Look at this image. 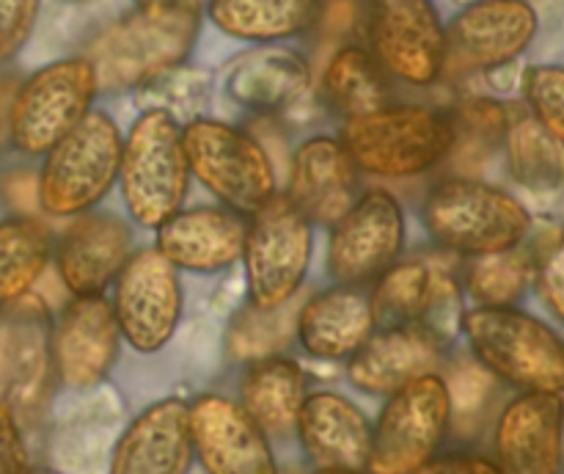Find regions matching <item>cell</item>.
Returning a JSON list of instances; mask_svg holds the SVG:
<instances>
[{
    "instance_id": "obj_1",
    "label": "cell",
    "mask_w": 564,
    "mask_h": 474,
    "mask_svg": "<svg viewBox=\"0 0 564 474\" xmlns=\"http://www.w3.org/2000/svg\"><path fill=\"white\" fill-rule=\"evenodd\" d=\"M202 17L191 0L138 6L105 28L88 50L99 88H141L182 66L193 53Z\"/></svg>"
},
{
    "instance_id": "obj_2",
    "label": "cell",
    "mask_w": 564,
    "mask_h": 474,
    "mask_svg": "<svg viewBox=\"0 0 564 474\" xmlns=\"http://www.w3.org/2000/svg\"><path fill=\"white\" fill-rule=\"evenodd\" d=\"M422 215L430 237L457 257L510 251L527 243L534 226L521 198L463 174L430 187Z\"/></svg>"
},
{
    "instance_id": "obj_3",
    "label": "cell",
    "mask_w": 564,
    "mask_h": 474,
    "mask_svg": "<svg viewBox=\"0 0 564 474\" xmlns=\"http://www.w3.org/2000/svg\"><path fill=\"white\" fill-rule=\"evenodd\" d=\"M460 331L471 356L496 380L564 395V342L540 317L518 306H474L463 312Z\"/></svg>"
},
{
    "instance_id": "obj_4",
    "label": "cell",
    "mask_w": 564,
    "mask_h": 474,
    "mask_svg": "<svg viewBox=\"0 0 564 474\" xmlns=\"http://www.w3.org/2000/svg\"><path fill=\"white\" fill-rule=\"evenodd\" d=\"M121 196L127 213L143 229H158L187 196V165L182 125L165 108H147L121 143Z\"/></svg>"
},
{
    "instance_id": "obj_5",
    "label": "cell",
    "mask_w": 564,
    "mask_h": 474,
    "mask_svg": "<svg viewBox=\"0 0 564 474\" xmlns=\"http://www.w3.org/2000/svg\"><path fill=\"white\" fill-rule=\"evenodd\" d=\"M449 114L424 105H383L352 116L341 127V143L361 171L389 180L424 174L452 152Z\"/></svg>"
},
{
    "instance_id": "obj_6",
    "label": "cell",
    "mask_w": 564,
    "mask_h": 474,
    "mask_svg": "<svg viewBox=\"0 0 564 474\" xmlns=\"http://www.w3.org/2000/svg\"><path fill=\"white\" fill-rule=\"evenodd\" d=\"M119 127L105 110H88L58 143L44 152L39 207L53 218H75L97 207L119 180Z\"/></svg>"
},
{
    "instance_id": "obj_7",
    "label": "cell",
    "mask_w": 564,
    "mask_h": 474,
    "mask_svg": "<svg viewBox=\"0 0 564 474\" xmlns=\"http://www.w3.org/2000/svg\"><path fill=\"white\" fill-rule=\"evenodd\" d=\"M182 141L191 174L231 213L251 218L279 193L273 158L251 132L196 116L182 125Z\"/></svg>"
},
{
    "instance_id": "obj_8",
    "label": "cell",
    "mask_w": 564,
    "mask_h": 474,
    "mask_svg": "<svg viewBox=\"0 0 564 474\" xmlns=\"http://www.w3.org/2000/svg\"><path fill=\"white\" fill-rule=\"evenodd\" d=\"M312 226L286 193H275L248 218L240 259L253 306L279 309L297 295L312 259Z\"/></svg>"
},
{
    "instance_id": "obj_9",
    "label": "cell",
    "mask_w": 564,
    "mask_h": 474,
    "mask_svg": "<svg viewBox=\"0 0 564 474\" xmlns=\"http://www.w3.org/2000/svg\"><path fill=\"white\" fill-rule=\"evenodd\" d=\"M97 91L99 80L88 55L42 66L14 88L9 141L22 154H44L91 110Z\"/></svg>"
},
{
    "instance_id": "obj_10",
    "label": "cell",
    "mask_w": 564,
    "mask_h": 474,
    "mask_svg": "<svg viewBox=\"0 0 564 474\" xmlns=\"http://www.w3.org/2000/svg\"><path fill=\"white\" fill-rule=\"evenodd\" d=\"M53 314L39 292L0 303V402L17 422H36L53 391Z\"/></svg>"
},
{
    "instance_id": "obj_11",
    "label": "cell",
    "mask_w": 564,
    "mask_h": 474,
    "mask_svg": "<svg viewBox=\"0 0 564 474\" xmlns=\"http://www.w3.org/2000/svg\"><path fill=\"white\" fill-rule=\"evenodd\" d=\"M452 428V406L446 380L441 373L422 375L394 395L380 408L372 424V474H411L422 463L435 457L441 441Z\"/></svg>"
},
{
    "instance_id": "obj_12",
    "label": "cell",
    "mask_w": 564,
    "mask_h": 474,
    "mask_svg": "<svg viewBox=\"0 0 564 474\" xmlns=\"http://www.w3.org/2000/svg\"><path fill=\"white\" fill-rule=\"evenodd\" d=\"M452 257L438 251L430 257L394 262L380 273L375 284L372 309L375 323L386 325H424L441 342H452L463 323L460 279Z\"/></svg>"
},
{
    "instance_id": "obj_13",
    "label": "cell",
    "mask_w": 564,
    "mask_h": 474,
    "mask_svg": "<svg viewBox=\"0 0 564 474\" xmlns=\"http://www.w3.org/2000/svg\"><path fill=\"white\" fill-rule=\"evenodd\" d=\"M372 55L389 77L408 86H433L446 66V28L433 0H369Z\"/></svg>"
},
{
    "instance_id": "obj_14",
    "label": "cell",
    "mask_w": 564,
    "mask_h": 474,
    "mask_svg": "<svg viewBox=\"0 0 564 474\" xmlns=\"http://www.w3.org/2000/svg\"><path fill=\"white\" fill-rule=\"evenodd\" d=\"M538 28L540 17L529 0H471L446 25L444 72L505 69L532 47Z\"/></svg>"
},
{
    "instance_id": "obj_15",
    "label": "cell",
    "mask_w": 564,
    "mask_h": 474,
    "mask_svg": "<svg viewBox=\"0 0 564 474\" xmlns=\"http://www.w3.org/2000/svg\"><path fill=\"white\" fill-rule=\"evenodd\" d=\"M405 246V213L383 187L361 193L330 226L328 273L339 284H367L400 259Z\"/></svg>"
},
{
    "instance_id": "obj_16",
    "label": "cell",
    "mask_w": 564,
    "mask_h": 474,
    "mask_svg": "<svg viewBox=\"0 0 564 474\" xmlns=\"http://www.w3.org/2000/svg\"><path fill=\"white\" fill-rule=\"evenodd\" d=\"M110 301L121 340L138 353H154L174 336L182 314V287L174 265L160 248H138L116 276Z\"/></svg>"
},
{
    "instance_id": "obj_17",
    "label": "cell",
    "mask_w": 564,
    "mask_h": 474,
    "mask_svg": "<svg viewBox=\"0 0 564 474\" xmlns=\"http://www.w3.org/2000/svg\"><path fill=\"white\" fill-rule=\"evenodd\" d=\"M501 474H562L564 395L521 391L499 413L494 433Z\"/></svg>"
},
{
    "instance_id": "obj_18",
    "label": "cell",
    "mask_w": 564,
    "mask_h": 474,
    "mask_svg": "<svg viewBox=\"0 0 564 474\" xmlns=\"http://www.w3.org/2000/svg\"><path fill=\"white\" fill-rule=\"evenodd\" d=\"M191 435L207 474H279L268 433L229 397L202 395L193 400Z\"/></svg>"
},
{
    "instance_id": "obj_19",
    "label": "cell",
    "mask_w": 564,
    "mask_h": 474,
    "mask_svg": "<svg viewBox=\"0 0 564 474\" xmlns=\"http://www.w3.org/2000/svg\"><path fill=\"white\" fill-rule=\"evenodd\" d=\"M121 331L105 292L72 295L53 323L55 378L69 389H91L108 378L119 356Z\"/></svg>"
},
{
    "instance_id": "obj_20",
    "label": "cell",
    "mask_w": 564,
    "mask_h": 474,
    "mask_svg": "<svg viewBox=\"0 0 564 474\" xmlns=\"http://www.w3.org/2000/svg\"><path fill=\"white\" fill-rule=\"evenodd\" d=\"M132 254V231L113 213L72 218L55 246V268L72 295H99L121 273Z\"/></svg>"
},
{
    "instance_id": "obj_21",
    "label": "cell",
    "mask_w": 564,
    "mask_h": 474,
    "mask_svg": "<svg viewBox=\"0 0 564 474\" xmlns=\"http://www.w3.org/2000/svg\"><path fill=\"white\" fill-rule=\"evenodd\" d=\"M444 347L446 342L424 325H386L347 358V378L367 395L389 397L422 375L438 373Z\"/></svg>"
},
{
    "instance_id": "obj_22",
    "label": "cell",
    "mask_w": 564,
    "mask_h": 474,
    "mask_svg": "<svg viewBox=\"0 0 564 474\" xmlns=\"http://www.w3.org/2000/svg\"><path fill=\"white\" fill-rule=\"evenodd\" d=\"M191 402L165 397L121 433L108 474H187L193 466Z\"/></svg>"
},
{
    "instance_id": "obj_23",
    "label": "cell",
    "mask_w": 564,
    "mask_h": 474,
    "mask_svg": "<svg viewBox=\"0 0 564 474\" xmlns=\"http://www.w3.org/2000/svg\"><path fill=\"white\" fill-rule=\"evenodd\" d=\"M358 165L341 138L312 136L290 165V202L317 226H334L356 202Z\"/></svg>"
},
{
    "instance_id": "obj_24",
    "label": "cell",
    "mask_w": 564,
    "mask_h": 474,
    "mask_svg": "<svg viewBox=\"0 0 564 474\" xmlns=\"http://www.w3.org/2000/svg\"><path fill=\"white\" fill-rule=\"evenodd\" d=\"M297 439L317 468L364 472L372 452V424L367 413L336 391H314L297 413Z\"/></svg>"
},
{
    "instance_id": "obj_25",
    "label": "cell",
    "mask_w": 564,
    "mask_h": 474,
    "mask_svg": "<svg viewBox=\"0 0 564 474\" xmlns=\"http://www.w3.org/2000/svg\"><path fill=\"white\" fill-rule=\"evenodd\" d=\"M246 220L229 207L176 209L158 226V248L176 270L218 273L242 257Z\"/></svg>"
},
{
    "instance_id": "obj_26",
    "label": "cell",
    "mask_w": 564,
    "mask_h": 474,
    "mask_svg": "<svg viewBox=\"0 0 564 474\" xmlns=\"http://www.w3.org/2000/svg\"><path fill=\"white\" fill-rule=\"evenodd\" d=\"M375 325L369 292L356 284H339L317 292L297 309L295 336L308 356L345 362L375 334Z\"/></svg>"
},
{
    "instance_id": "obj_27",
    "label": "cell",
    "mask_w": 564,
    "mask_h": 474,
    "mask_svg": "<svg viewBox=\"0 0 564 474\" xmlns=\"http://www.w3.org/2000/svg\"><path fill=\"white\" fill-rule=\"evenodd\" d=\"M306 400V375L292 358L275 356L251 362L240 384V406L264 433L284 435L295 428Z\"/></svg>"
},
{
    "instance_id": "obj_28",
    "label": "cell",
    "mask_w": 564,
    "mask_h": 474,
    "mask_svg": "<svg viewBox=\"0 0 564 474\" xmlns=\"http://www.w3.org/2000/svg\"><path fill=\"white\" fill-rule=\"evenodd\" d=\"M323 0H209L207 17L240 42L273 44L312 31Z\"/></svg>"
},
{
    "instance_id": "obj_29",
    "label": "cell",
    "mask_w": 564,
    "mask_h": 474,
    "mask_svg": "<svg viewBox=\"0 0 564 474\" xmlns=\"http://www.w3.org/2000/svg\"><path fill=\"white\" fill-rule=\"evenodd\" d=\"M308 86V66L292 50H257L231 66V99L257 110H279L295 103Z\"/></svg>"
},
{
    "instance_id": "obj_30",
    "label": "cell",
    "mask_w": 564,
    "mask_h": 474,
    "mask_svg": "<svg viewBox=\"0 0 564 474\" xmlns=\"http://www.w3.org/2000/svg\"><path fill=\"white\" fill-rule=\"evenodd\" d=\"M323 94L339 114L352 119L389 105L391 77L372 50L361 44H341L325 61Z\"/></svg>"
},
{
    "instance_id": "obj_31",
    "label": "cell",
    "mask_w": 564,
    "mask_h": 474,
    "mask_svg": "<svg viewBox=\"0 0 564 474\" xmlns=\"http://www.w3.org/2000/svg\"><path fill=\"white\" fill-rule=\"evenodd\" d=\"M507 169L512 180L540 198L564 193V143L538 125L529 114L510 116L505 136Z\"/></svg>"
},
{
    "instance_id": "obj_32",
    "label": "cell",
    "mask_w": 564,
    "mask_h": 474,
    "mask_svg": "<svg viewBox=\"0 0 564 474\" xmlns=\"http://www.w3.org/2000/svg\"><path fill=\"white\" fill-rule=\"evenodd\" d=\"M53 237L39 218H14L0 224V303L25 295L47 270Z\"/></svg>"
},
{
    "instance_id": "obj_33",
    "label": "cell",
    "mask_w": 564,
    "mask_h": 474,
    "mask_svg": "<svg viewBox=\"0 0 564 474\" xmlns=\"http://www.w3.org/2000/svg\"><path fill=\"white\" fill-rule=\"evenodd\" d=\"M452 119V152L460 163L463 176H471L496 149L505 147L510 110L494 97H468L449 114Z\"/></svg>"
},
{
    "instance_id": "obj_34",
    "label": "cell",
    "mask_w": 564,
    "mask_h": 474,
    "mask_svg": "<svg viewBox=\"0 0 564 474\" xmlns=\"http://www.w3.org/2000/svg\"><path fill=\"white\" fill-rule=\"evenodd\" d=\"M534 281V254L523 246L468 257L466 292L477 306H516Z\"/></svg>"
},
{
    "instance_id": "obj_35",
    "label": "cell",
    "mask_w": 564,
    "mask_h": 474,
    "mask_svg": "<svg viewBox=\"0 0 564 474\" xmlns=\"http://www.w3.org/2000/svg\"><path fill=\"white\" fill-rule=\"evenodd\" d=\"M292 303V301H290ZM290 303L279 309H259L251 301L235 314L226 334V347L237 362H259L284 351L295 336L297 309Z\"/></svg>"
},
{
    "instance_id": "obj_36",
    "label": "cell",
    "mask_w": 564,
    "mask_h": 474,
    "mask_svg": "<svg viewBox=\"0 0 564 474\" xmlns=\"http://www.w3.org/2000/svg\"><path fill=\"white\" fill-rule=\"evenodd\" d=\"M446 391H449L452 424L466 430H479L485 411L496 391V378L474 356L457 358L446 375Z\"/></svg>"
},
{
    "instance_id": "obj_37",
    "label": "cell",
    "mask_w": 564,
    "mask_h": 474,
    "mask_svg": "<svg viewBox=\"0 0 564 474\" xmlns=\"http://www.w3.org/2000/svg\"><path fill=\"white\" fill-rule=\"evenodd\" d=\"M527 114L564 143V66L534 64L521 77Z\"/></svg>"
},
{
    "instance_id": "obj_38",
    "label": "cell",
    "mask_w": 564,
    "mask_h": 474,
    "mask_svg": "<svg viewBox=\"0 0 564 474\" xmlns=\"http://www.w3.org/2000/svg\"><path fill=\"white\" fill-rule=\"evenodd\" d=\"M534 284L551 312L564 323V235L534 254Z\"/></svg>"
},
{
    "instance_id": "obj_39",
    "label": "cell",
    "mask_w": 564,
    "mask_h": 474,
    "mask_svg": "<svg viewBox=\"0 0 564 474\" xmlns=\"http://www.w3.org/2000/svg\"><path fill=\"white\" fill-rule=\"evenodd\" d=\"M42 0H0V61L11 58L31 36Z\"/></svg>"
},
{
    "instance_id": "obj_40",
    "label": "cell",
    "mask_w": 564,
    "mask_h": 474,
    "mask_svg": "<svg viewBox=\"0 0 564 474\" xmlns=\"http://www.w3.org/2000/svg\"><path fill=\"white\" fill-rule=\"evenodd\" d=\"M364 14L367 11H361L358 0H325V3H319L317 20H314L312 28H317L323 42H339L341 47V44H347V36L356 31Z\"/></svg>"
},
{
    "instance_id": "obj_41",
    "label": "cell",
    "mask_w": 564,
    "mask_h": 474,
    "mask_svg": "<svg viewBox=\"0 0 564 474\" xmlns=\"http://www.w3.org/2000/svg\"><path fill=\"white\" fill-rule=\"evenodd\" d=\"M0 474H33L22 424L3 402H0Z\"/></svg>"
},
{
    "instance_id": "obj_42",
    "label": "cell",
    "mask_w": 564,
    "mask_h": 474,
    "mask_svg": "<svg viewBox=\"0 0 564 474\" xmlns=\"http://www.w3.org/2000/svg\"><path fill=\"white\" fill-rule=\"evenodd\" d=\"M0 196L17 215L33 218L39 213V174L31 169H11L0 176Z\"/></svg>"
},
{
    "instance_id": "obj_43",
    "label": "cell",
    "mask_w": 564,
    "mask_h": 474,
    "mask_svg": "<svg viewBox=\"0 0 564 474\" xmlns=\"http://www.w3.org/2000/svg\"><path fill=\"white\" fill-rule=\"evenodd\" d=\"M411 474H501L496 461L485 455H468V452H460V455H444V457H430L427 463L416 468Z\"/></svg>"
},
{
    "instance_id": "obj_44",
    "label": "cell",
    "mask_w": 564,
    "mask_h": 474,
    "mask_svg": "<svg viewBox=\"0 0 564 474\" xmlns=\"http://www.w3.org/2000/svg\"><path fill=\"white\" fill-rule=\"evenodd\" d=\"M17 83L9 77H0V147L9 141V110H11V97H14Z\"/></svg>"
},
{
    "instance_id": "obj_45",
    "label": "cell",
    "mask_w": 564,
    "mask_h": 474,
    "mask_svg": "<svg viewBox=\"0 0 564 474\" xmlns=\"http://www.w3.org/2000/svg\"><path fill=\"white\" fill-rule=\"evenodd\" d=\"M312 474H364V472H350V468H317Z\"/></svg>"
},
{
    "instance_id": "obj_46",
    "label": "cell",
    "mask_w": 564,
    "mask_h": 474,
    "mask_svg": "<svg viewBox=\"0 0 564 474\" xmlns=\"http://www.w3.org/2000/svg\"><path fill=\"white\" fill-rule=\"evenodd\" d=\"M138 6H149V3H165V0H135Z\"/></svg>"
},
{
    "instance_id": "obj_47",
    "label": "cell",
    "mask_w": 564,
    "mask_h": 474,
    "mask_svg": "<svg viewBox=\"0 0 564 474\" xmlns=\"http://www.w3.org/2000/svg\"><path fill=\"white\" fill-rule=\"evenodd\" d=\"M75 3H91V0H75Z\"/></svg>"
}]
</instances>
